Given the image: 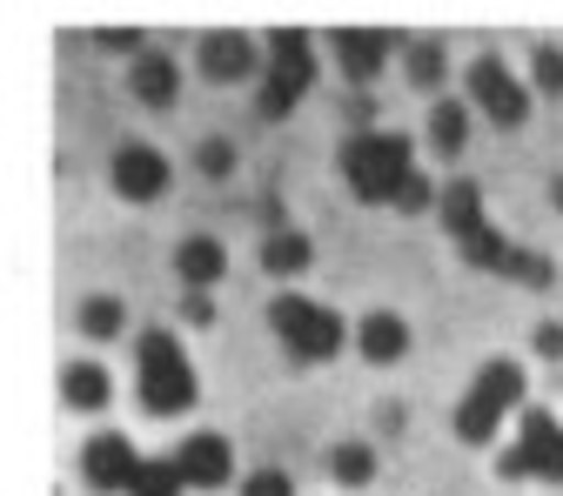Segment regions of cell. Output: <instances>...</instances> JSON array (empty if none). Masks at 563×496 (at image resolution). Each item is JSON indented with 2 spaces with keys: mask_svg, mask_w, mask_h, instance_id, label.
Returning <instances> with one entry per match:
<instances>
[{
  "mask_svg": "<svg viewBox=\"0 0 563 496\" xmlns=\"http://www.w3.org/2000/svg\"><path fill=\"white\" fill-rule=\"evenodd\" d=\"M356 349H363V363H402L409 356V322L396 316V309H369L363 322H356Z\"/></svg>",
  "mask_w": 563,
  "mask_h": 496,
  "instance_id": "4fadbf2b",
  "label": "cell"
},
{
  "mask_svg": "<svg viewBox=\"0 0 563 496\" xmlns=\"http://www.w3.org/2000/svg\"><path fill=\"white\" fill-rule=\"evenodd\" d=\"M134 370H141V409L148 416H188L195 409V370L181 356V342L168 329H148L134 342Z\"/></svg>",
  "mask_w": 563,
  "mask_h": 496,
  "instance_id": "7a4b0ae2",
  "label": "cell"
},
{
  "mask_svg": "<svg viewBox=\"0 0 563 496\" xmlns=\"http://www.w3.org/2000/svg\"><path fill=\"white\" fill-rule=\"evenodd\" d=\"M537 356L543 363H563V322H543L537 329Z\"/></svg>",
  "mask_w": 563,
  "mask_h": 496,
  "instance_id": "f546056e",
  "label": "cell"
},
{
  "mask_svg": "<svg viewBox=\"0 0 563 496\" xmlns=\"http://www.w3.org/2000/svg\"><path fill=\"white\" fill-rule=\"evenodd\" d=\"M268 329L282 335V349H289L296 363H329L335 349L349 342L342 316L322 309V302H309V296H275V302H268Z\"/></svg>",
  "mask_w": 563,
  "mask_h": 496,
  "instance_id": "5b68a950",
  "label": "cell"
},
{
  "mask_svg": "<svg viewBox=\"0 0 563 496\" xmlns=\"http://www.w3.org/2000/svg\"><path fill=\"white\" fill-rule=\"evenodd\" d=\"M201 75L208 81H249L255 75V67H262V47L249 41V34H235V27H222V34H208L201 41Z\"/></svg>",
  "mask_w": 563,
  "mask_h": 496,
  "instance_id": "8fae6325",
  "label": "cell"
},
{
  "mask_svg": "<svg viewBox=\"0 0 563 496\" xmlns=\"http://www.w3.org/2000/svg\"><path fill=\"white\" fill-rule=\"evenodd\" d=\"M128 88H134V101H141V108H175V101H181V67H175L162 47H148V54L134 60Z\"/></svg>",
  "mask_w": 563,
  "mask_h": 496,
  "instance_id": "5bb4252c",
  "label": "cell"
},
{
  "mask_svg": "<svg viewBox=\"0 0 563 496\" xmlns=\"http://www.w3.org/2000/svg\"><path fill=\"white\" fill-rule=\"evenodd\" d=\"M242 496H296V476H282V470H255V476H242Z\"/></svg>",
  "mask_w": 563,
  "mask_h": 496,
  "instance_id": "4316f807",
  "label": "cell"
},
{
  "mask_svg": "<svg viewBox=\"0 0 563 496\" xmlns=\"http://www.w3.org/2000/svg\"><path fill=\"white\" fill-rule=\"evenodd\" d=\"M402 75H409V88L430 95V88H443V75H450V54H443L437 41H416L409 60H402Z\"/></svg>",
  "mask_w": 563,
  "mask_h": 496,
  "instance_id": "7402d4cb",
  "label": "cell"
},
{
  "mask_svg": "<svg viewBox=\"0 0 563 496\" xmlns=\"http://www.w3.org/2000/svg\"><path fill=\"white\" fill-rule=\"evenodd\" d=\"M81 476H88V489H95V496H128V489H134V476H141V456H134V443H128V437L101 430V437H88V450H81Z\"/></svg>",
  "mask_w": 563,
  "mask_h": 496,
  "instance_id": "9c48e42d",
  "label": "cell"
},
{
  "mask_svg": "<svg viewBox=\"0 0 563 496\" xmlns=\"http://www.w3.org/2000/svg\"><path fill=\"white\" fill-rule=\"evenodd\" d=\"M329 47H335V60H342V75L356 81V88H369V81L383 75V60H389V47H396V41H389L383 27H342Z\"/></svg>",
  "mask_w": 563,
  "mask_h": 496,
  "instance_id": "7c38bea8",
  "label": "cell"
},
{
  "mask_svg": "<svg viewBox=\"0 0 563 496\" xmlns=\"http://www.w3.org/2000/svg\"><path fill=\"white\" fill-rule=\"evenodd\" d=\"M195 168H201L208 181H222V175H235V141H222V134H208L201 148H195Z\"/></svg>",
  "mask_w": 563,
  "mask_h": 496,
  "instance_id": "d4e9b609",
  "label": "cell"
},
{
  "mask_svg": "<svg viewBox=\"0 0 563 496\" xmlns=\"http://www.w3.org/2000/svg\"><path fill=\"white\" fill-rule=\"evenodd\" d=\"M463 88H470V101L497 121V128H523V121H530V88L510 75L504 54H476L470 75H463Z\"/></svg>",
  "mask_w": 563,
  "mask_h": 496,
  "instance_id": "52a82bcc",
  "label": "cell"
},
{
  "mask_svg": "<svg viewBox=\"0 0 563 496\" xmlns=\"http://www.w3.org/2000/svg\"><path fill=\"white\" fill-rule=\"evenodd\" d=\"M101 47H108V54H134L141 34H134V27H101ZM134 60H141V54H134Z\"/></svg>",
  "mask_w": 563,
  "mask_h": 496,
  "instance_id": "4dcf8cb0",
  "label": "cell"
},
{
  "mask_svg": "<svg viewBox=\"0 0 563 496\" xmlns=\"http://www.w3.org/2000/svg\"><path fill=\"white\" fill-rule=\"evenodd\" d=\"M437 216H443V229H450V242H470L476 229H489V216H483V188H476L470 175H456V181H443V195H437Z\"/></svg>",
  "mask_w": 563,
  "mask_h": 496,
  "instance_id": "9a60e30c",
  "label": "cell"
},
{
  "mask_svg": "<svg viewBox=\"0 0 563 496\" xmlns=\"http://www.w3.org/2000/svg\"><path fill=\"white\" fill-rule=\"evenodd\" d=\"M416 175V148H409V134H389V128H376V134H349L342 141V181L356 188V201H396L402 195V181Z\"/></svg>",
  "mask_w": 563,
  "mask_h": 496,
  "instance_id": "6da1fadb",
  "label": "cell"
},
{
  "mask_svg": "<svg viewBox=\"0 0 563 496\" xmlns=\"http://www.w3.org/2000/svg\"><path fill=\"white\" fill-rule=\"evenodd\" d=\"M550 201H556V208H563V175H556V181H550Z\"/></svg>",
  "mask_w": 563,
  "mask_h": 496,
  "instance_id": "1f68e13d",
  "label": "cell"
},
{
  "mask_svg": "<svg viewBox=\"0 0 563 496\" xmlns=\"http://www.w3.org/2000/svg\"><path fill=\"white\" fill-rule=\"evenodd\" d=\"M463 141H470V101H437V108H430V148L456 162Z\"/></svg>",
  "mask_w": 563,
  "mask_h": 496,
  "instance_id": "d6986e66",
  "label": "cell"
},
{
  "mask_svg": "<svg viewBox=\"0 0 563 496\" xmlns=\"http://www.w3.org/2000/svg\"><path fill=\"white\" fill-rule=\"evenodd\" d=\"M309 88H316V47H309V34L302 27H275L268 34V75L255 88V114L262 121H289Z\"/></svg>",
  "mask_w": 563,
  "mask_h": 496,
  "instance_id": "3957f363",
  "label": "cell"
},
{
  "mask_svg": "<svg viewBox=\"0 0 563 496\" xmlns=\"http://www.w3.org/2000/svg\"><path fill=\"white\" fill-rule=\"evenodd\" d=\"M437 195H443V188H437L430 175H422V168H416V175L402 181V195H396V208H402V216H422V208H437Z\"/></svg>",
  "mask_w": 563,
  "mask_h": 496,
  "instance_id": "484cf974",
  "label": "cell"
},
{
  "mask_svg": "<svg viewBox=\"0 0 563 496\" xmlns=\"http://www.w3.org/2000/svg\"><path fill=\"white\" fill-rule=\"evenodd\" d=\"M329 476H335L342 489L376 483V443H335V450H329Z\"/></svg>",
  "mask_w": 563,
  "mask_h": 496,
  "instance_id": "ffe728a7",
  "label": "cell"
},
{
  "mask_svg": "<svg viewBox=\"0 0 563 496\" xmlns=\"http://www.w3.org/2000/svg\"><path fill=\"white\" fill-rule=\"evenodd\" d=\"M60 396H67V409H108V403H114V383H108L101 363H67Z\"/></svg>",
  "mask_w": 563,
  "mask_h": 496,
  "instance_id": "ac0fdd59",
  "label": "cell"
},
{
  "mask_svg": "<svg viewBox=\"0 0 563 496\" xmlns=\"http://www.w3.org/2000/svg\"><path fill=\"white\" fill-rule=\"evenodd\" d=\"M175 463H181L188 489H229V483H235V450H229V437H216V430H195V437L175 450Z\"/></svg>",
  "mask_w": 563,
  "mask_h": 496,
  "instance_id": "30bf717a",
  "label": "cell"
},
{
  "mask_svg": "<svg viewBox=\"0 0 563 496\" xmlns=\"http://www.w3.org/2000/svg\"><path fill=\"white\" fill-rule=\"evenodd\" d=\"M181 322H188V329H216V296H208V289H188V296H181Z\"/></svg>",
  "mask_w": 563,
  "mask_h": 496,
  "instance_id": "83f0119b",
  "label": "cell"
},
{
  "mask_svg": "<svg viewBox=\"0 0 563 496\" xmlns=\"http://www.w3.org/2000/svg\"><path fill=\"white\" fill-rule=\"evenodd\" d=\"M517 403H523V370H517L510 356L483 363V370H476V383H470V396L456 403V443L483 450L489 437L504 430V416H510Z\"/></svg>",
  "mask_w": 563,
  "mask_h": 496,
  "instance_id": "277c9868",
  "label": "cell"
},
{
  "mask_svg": "<svg viewBox=\"0 0 563 496\" xmlns=\"http://www.w3.org/2000/svg\"><path fill=\"white\" fill-rule=\"evenodd\" d=\"M121 296H88L81 302V335H95V342H108V335H121Z\"/></svg>",
  "mask_w": 563,
  "mask_h": 496,
  "instance_id": "603a6c76",
  "label": "cell"
},
{
  "mask_svg": "<svg viewBox=\"0 0 563 496\" xmlns=\"http://www.w3.org/2000/svg\"><path fill=\"white\" fill-rule=\"evenodd\" d=\"M342 114H349V128H356V134H376V101H369V88L349 95V101H342Z\"/></svg>",
  "mask_w": 563,
  "mask_h": 496,
  "instance_id": "f1b7e54d",
  "label": "cell"
},
{
  "mask_svg": "<svg viewBox=\"0 0 563 496\" xmlns=\"http://www.w3.org/2000/svg\"><path fill=\"white\" fill-rule=\"evenodd\" d=\"M530 88L563 95V47H530Z\"/></svg>",
  "mask_w": 563,
  "mask_h": 496,
  "instance_id": "cb8c5ba5",
  "label": "cell"
},
{
  "mask_svg": "<svg viewBox=\"0 0 563 496\" xmlns=\"http://www.w3.org/2000/svg\"><path fill=\"white\" fill-rule=\"evenodd\" d=\"M309 262H316V242H309L302 229H275V235H262V268H268L275 282H296Z\"/></svg>",
  "mask_w": 563,
  "mask_h": 496,
  "instance_id": "e0dca14e",
  "label": "cell"
},
{
  "mask_svg": "<svg viewBox=\"0 0 563 496\" xmlns=\"http://www.w3.org/2000/svg\"><path fill=\"white\" fill-rule=\"evenodd\" d=\"M175 275L188 282V289H216V282L229 275V249H222L216 235H188V242L175 249Z\"/></svg>",
  "mask_w": 563,
  "mask_h": 496,
  "instance_id": "2e32d148",
  "label": "cell"
},
{
  "mask_svg": "<svg viewBox=\"0 0 563 496\" xmlns=\"http://www.w3.org/2000/svg\"><path fill=\"white\" fill-rule=\"evenodd\" d=\"M497 476L523 483V476H543V483H563V422L550 409H523L517 422V450L497 456Z\"/></svg>",
  "mask_w": 563,
  "mask_h": 496,
  "instance_id": "8992f818",
  "label": "cell"
},
{
  "mask_svg": "<svg viewBox=\"0 0 563 496\" xmlns=\"http://www.w3.org/2000/svg\"><path fill=\"white\" fill-rule=\"evenodd\" d=\"M181 489H188V476H181L175 456H141V476H134L128 496H181Z\"/></svg>",
  "mask_w": 563,
  "mask_h": 496,
  "instance_id": "44dd1931",
  "label": "cell"
},
{
  "mask_svg": "<svg viewBox=\"0 0 563 496\" xmlns=\"http://www.w3.org/2000/svg\"><path fill=\"white\" fill-rule=\"evenodd\" d=\"M108 181H114L121 201H162L175 175H168V155H162V148H148V141H121Z\"/></svg>",
  "mask_w": 563,
  "mask_h": 496,
  "instance_id": "ba28073f",
  "label": "cell"
}]
</instances>
